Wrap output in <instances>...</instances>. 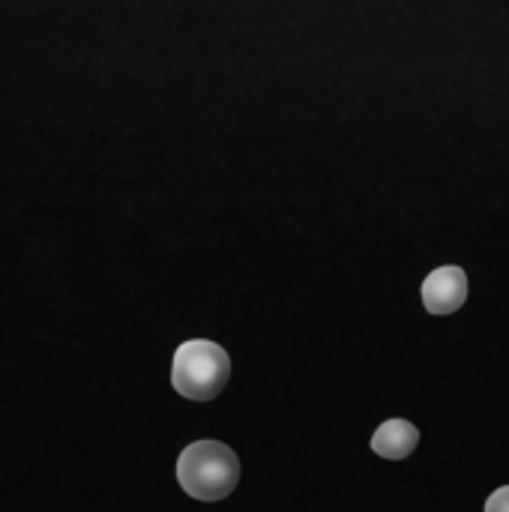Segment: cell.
Returning a JSON list of instances; mask_svg holds the SVG:
<instances>
[{
  "mask_svg": "<svg viewBox=\"0 0 509 512\" xmlns=\"http://www.w3.org/2000/svg\"><path fill=\"white\" fill-rule=\"evenodd\" d=\"M423 306L432 315H453L468 300V273L456 264L438 267L423 282Z\"/></svg>",
  "mask_w": 509,
  "mask_h": 512,
  "instance_id": "3",
  "label": "cell"
},
{
  "mask_svg": "<svg viewBox=\"0 0 509 512\" xmlns=\"http://www.w3.org/2000/svg\"><path fill=\"white\" fill-rule=\"evenodd\" d=\"M177 483L189 498L216 504L237 489L240 459L228 444L195 441L177 459Z\"/></svg>",
  "mask_w": 509,
  "mask_h": 512,
  "instance_id": "1",
  "label": "cell"
},
{
  "mask_svg": "<svg viewBox=\"0 0 509 512\" xmlns=\"http://www.w3.org/2000/svg\"><path fill=\"white\" fill-rule=\"evenodd\" d=\"M486 512H509V486H504V489H498V492L489 495Z\"/></svg>",
  "mask_w": 509,
  "mask_h": 512,
  "instance_id": "5",
  "label": "cell"
},
{
  "mask_svg": "<svg viewBox=\"0 0 509 512\" xmlns=\"http://www.w3.org/2000/svg\"><path fill=\"white\" fill-rule=\"evenodd\" d=\"M417 444H420V429L408 420H387L372 435V450L387 462L408 459L417 450Z\"/></svg>",
  "mask_w": 509,
  "mask_h": 512,
  "instance_id": "4",
  "label": "cell"
},
{
  "mask_svg": "<svg viewBox=\"0 0 509 512\" xmlns=\"http://www.w3.org/2000/svg\"><path fill=\"white\" fill-rule=\"evenodd\" d=\"M231 378V357L222 345L210 339H189L174 351L171 384L183 399L210 402Z\"/></svg>",
  "mask_w": 509,
  "mask_h": 512,
  "instance_id": "2",
  "label": "cell"
}]
</instances>
